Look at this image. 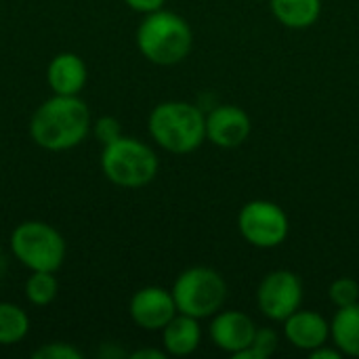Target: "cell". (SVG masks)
I'll use <instances>...</instances> for the list:
<instances>
[{
	"label": "cell",
	"mask_w": 359,
	"mask_h": 359,
	"mask_svg": "<svg viewBox=\"0 0 359 359\" xmlns=\"http://www.w3.org/2000/svg\"><path fill=\"white\" fill-rule=\"evenodd\" d=\"M90 124V109L80 95H53L32 114L29 137L46 151H67L86 141Z\"/></svg>",
	"instance_id": "1"
},
{
	"label": "cell",
	"mask_w": 359,
	"mask_h": 359,
	"mask_svg": "<svg viewBox=\"0 0 359 359\" xmlns=\"http://www.w3.org/2000/svg\"><path fill=\"white\" fill-rule=\"evenodd\" d=\"M147 130L162 149L191 154L206 141V114L187 101H164L151 109Z\"/></svg>",
	"instance_id": "2"
},
{
	"label": "cell",
	"mask_w": 359,
	"mask_h": 359,
	"mask_svg": "<svg viewBox=\"0 0 359 359\" xmlns=\"http://www.w3.org/2000/svg\"><path fill=\"white\" fill-rule=\"evenodd\" d=\"M194 46L189 23L172 11H156L145 15L137 27V48L156 65L168 67L181 63Z\"/></svg>",
	"instance_id": "3"
},
{
	"label": "cell",
	"mask_w": 359,
	"mask_h": 359,
	"mask_svg": "<svg viewBox=\"0 0 359 359\" xmlns=\"http://www.w3.org/2000/svg\"><path fill=\"white\" fill-rule=\"evenodd\" d=\"M160 162L156 151L135 139L120 135L116 141L103 145L101 151V170L105 179L124 189H137L149 185L158 175Z\"/></svg>",
	"instance_id": "4"
},
{
	"label": "cell",
	"mask_w": 359,
	"mask_h": 359,
	"mask_svg": "<svg viewBox=\"0 0 359 359\" xmlns=\"http://www.w3.org/2000/svg\"><path fill=\"white\" fill-rule=\"evenodd\" d=\"M13 257L29 271H59L67 244L65 238L44 221H23L11 233Z\"/></svg>",
	"instance_id": "5"
},
{
	"label": "cell",
	"mask_w": 359,
	"mask_h": 359,
	"mask_svg": "<svg viewBox=\"0 0 359 359\" xmlns=\"http://www.w3.org/2000/svg\"><path fill=\"white\" fill-rule=\"evenodd\" d=\"M172 297L179 313L196 320L212 318L227 301V284L223 276L210 267H189L172 284Z\"/></svg>",
	"instance_id": "6"
},
{
	"label": "cell",
	"mask_w": 359,
	"mask_h": 359,
	"mask_svg": "<svg viewBox=\"0 0 359 359\" xmlns=\"http://www.w3.org/2000/svg\"><path fill=\"white\" fill-rule=\"evenodd\" d=\"M242 238L255 248H276L288 238V217L280 204L269 200H252L238 215Z\"/></svg>",
	"instance_id": "7"
},
{
	"label": "cell",
	"mask_w": 359,
	"mask_h": 359,
	"mask_svg": "<svg viewBox=\"0 0 359 359\" xmlns=\"http://www.w3.org/2000/svg\"><path fill=\"white\" fill-rule=\"evenodd\" d=\"M257 303L265 318L271 322H284L303 303V282L288 269H276L263 278L257 290Z\"/></svg>",
	"instance_id": "8"
},
{
	"label": "cell",
	"mask_w": 359,
	"mask_h": 359,
	"mask_svg": "<svg viewBox=\"0 0 359 359\" xmlns=\"http://www.w3.org/2000/svg\"><path fill=\"white\" fill-rule=\"evenodd\" d=\"M128 313L141 330L162 332V328L179 313V309L170 290L162 286H145L133 294Z\"/></svg>",
	"instance_id": "9"
},
{
	"label": "cell",
	"mask_w": 359,
	"mask_h": 359,
	"mask_svg": "<svg viewBox=\"0 0 359 359\" xmlns=\"http://www.w3.org/2000/svg\"><path fill=\"white\" fill-rule=\"evenodd\" d=\"M250 118L238 105H217L206 116V139L217 147H240L250 137Z\"/></svg>",
	"instance_id": "10"
},
{
	"label": "cell",
	"mask_w": 359,
	"mask_h": 359,
	"mask_svg": "<svg viewBox=\"0 0 359 359\" xmlns=\"http://www.w3.org/2000/svg\"><path fill=\"white\" fill-rule=\"evenodd\" d=\"M257 326L242 311H219L210 322V341L231 355L252 345Z\"/></svg>",
	"instance_id": "11"
},
{
	"label": "cell",
	"mask_w": 359,
	"mask_h": 359,
	"mask_svg": "<svg viewBox=\"0 0 359 359\" xmlns=\"http://www.w3.org/2000/svg\"><path fill=\"white\" fill-rule=\"evenodd\" d=\"M284 337L290 345L309 353L328 343L330 322L318 311L299 309L284 320Z\"/></svg>",
	"instance_id": "12"
},
{
	"label": "cell",
	"mask_w": 359,
	"mask_h": 359,
	"mask_svg": "<svg viewBox=\"0 0 359 359\" xmlns=\"http://www.w3.org/2000/svg\"><path fill=\"white\" fill-rule=\"evenodd\" d=\"M86 63L76 53H59L46 67V82L53 95H80V90L86 86Z\"/></svg>",
	"instance_id": "13"
},
{
	"label": "cell",
	"mask_w": 359,
	"mask_h": 359,
	"mask_svg": "<svg viewBox=\"0 0 359 359\" xmlns=\"http://www.w3.org/2000/svg\"><path fill=\"white\" fill-rule=\"evenodd\" d=\"M202 343V328L200 320L177 313L164 328H162V345L168 355L185 358L191 355Z\"/></svg>",
	"instance_id": "14"
},
{
	"label": "cell",
	"mask_w": 359,
	"mask_h": 359,
	"mask_svg": "<svg viewBox=\"0 0 359 359\" xmlns=\"http://www.w3.org/2000/svg\"><path fill=\"white\" fill-rule=\"evenodd\" d=\"M273 17L290 29H307L322 15V0H269Z\"/></svg>",
	"instance_id": "15"
},
{
	"label": "cell",
	"mask_w": 359,
	"mask_h": 359,
	"mask_svg": "<svg viewBox=\"0 0 359 359\" xmlns=\"http://www.w3.org/2000/svg\"><path fill=\"white\" fill-rule=\"evenodd\" d=\"M330 337L343 355L359 358V303L337 311L330 324Z\"/></svg>",
	"instance_id": "16"
},
{
	"label": "cell",
	"mask_w": 359,
	"mask_h": 359,
	"mask_svg": "<svg viewBox=\"0 0 359 359\" xmlns=\"http://www.w3.org/2000/svg\"><path fill=\"white\" fill-rule=\"evenodd\" d=\"M29 332V316L15 303H0V345L11 347L21 343Z\"/></svg>",
	"instance_id": "17"
},
{
	"label": "cell",
	"mask_w": 359,
	"mask_h": 359,
	"mask_svg": "<svg viewBox=\"0 0 359 359\" xmlns=\"http://www.w3.org/2000/svg\"><path fill=\"white\" fill-rule=\"evenodd\" d=\"M23 292L27 303H32L34 307H46L57 299L59 282L53 271H29Z\"/></svg>",
	"instance_id": "18"
},
{
	"label": "cell",
	"mask_w": 359,
	"mask_h": 359,
	"mask_svg": "<svg viewBox=\"0 0 359 359\" xmlns=\"http://www.w3.org/2000/svg\"><path fill=\"white\" fill-rule=\"evenodd\" d=\"M330 301L341 309L359 303V282L353 278H339L330 284Z\"/></svg>",
	"instance_id": "19"
},
{
	"label": "cell",
	"mask_w": 359,
	"mask_h": 359,
	"mask_svg": "<svg viewBox=\"0 0 359 359\" xmlns=\"http://www.w3.org/2000/svg\"><path fill=\"white\" fill-rule=\"evenodd\" d=\"M34 359H82V351L76 349L69 343H61V341H53V343H44L40 345L36 351H32Z\"/></svg>",
	"instance_id": "20"
},
{
	"label": "cell",
	"mask_w": 359,
	"mask_h": 359,
	"mask_svg": "<svg viewBox=\"0 0 359 359\" xmlns=\"http://www.w3.org/2000/svg\"><path fill=\"white\" fill-rule=\"evenodd\" d=\"M278 343H280V337L273 328H257L250 347L257 351L259 359H267L278 351Z\"/></svg>",
	"instance_id": "21"
},
{
	"label": "cell",
	"mask_w": 359,
	"mask_h": 359,
	"mask_svg": "<svg viewBox=\"0 0 359 359\" xmlns=\"http://www.w3.org/2000/svg\"><path fill=\"white\" fill-rule=\"evenodd\" d=\"M90 133H93L103 145H107V143L116 141V139L122 135V128H120V122H118L114 116H101V118L93 120Z\"/></svg>",
	"instance_id": "22"
},
{
	"label": "cell",
	"mask_w": 359,
	"mask_h": 359,
	"mask_svg": "<svg viewBox=\"0 0 359 359\" xmlns=\"http://www.w3.org/2000/svg\"><path fill=\"white\" fill-rule=\"evenodd\" d=\"M128 8H133L135 13H141V15H149V13H156L160 8H164V2L166 0H124Z\"/></svg>",
	"instance_id": "23"
},
{
	"label": "cell",
	"mask_w": 359,
	"mask_h": 359,
	"mask_svg": "<svg viewBox=\"0 0 359 359\" xmlns=\"http://www.w3.org/2000/svg\"><path fill=\"white\" fill-rule=\"evenodd\" d=\"M309 355H311L313 359H339L343 353H341V349H339V347L328 349L326 345H322V347H318V349L309 351Z\"/></svg>",
	"instance_id": "24"
},
{
	"label": "cell",
	"mask_w": 359,
	"mask_h": 359,
	"mask_svg": "<svg viewBox=\"0 0 359 359\" xmlns=\"http://www.w3.org/2000/svg\"><path fill=\"white\" fill-rule=\"evenodd\" d=\"M168 355L166 351H158V349H139L135 353H130L133 359H164Z\"/></svg>",
	"instance_id": "25"
},
{
	"label": "cell",
	"mask_w": 359,
	"mask_h": 359,
	"mask_svg": "<svg viewBox=\"0 0 359 359\" xmlns=\"http://www.w3.org/2000/svg\"><path fill=\"white\" fill-rule=\"evenodd\" d=\"M6 267H8V263H6V257L0 252V280L4 278V273H6Z\"/></svg>",
	"instance_id": "26"
},
{
	"label": "cell",
	"mask_w": 359,
	"mask_h": 359,
	"mask_svg": "<svg viewBox=\"0 0 359 359\" xmlns=\"http://www.w3.org/2000/svg\"><path fill=\"white\" fill-rule=\"evenodd\" d=\"M259 2H269V0H259Z\"/></svg>",
	"instance_id": "27"
}]
</instances>
